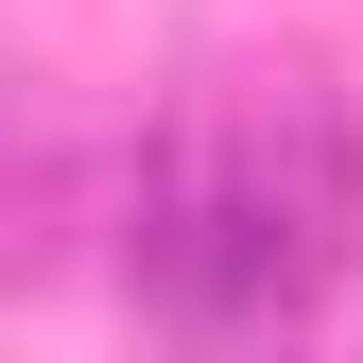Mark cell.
Instances as JSON below:
<instances>
[{"mask_svg": "<svg viewBox=\"0 0 363 363\" xmlns=\"http://www.w3.org/2000/svg\"><path fill=\"white\" fill-rule=\"evenodd\" d=\"M225 173H242V277H259V329H294L311 294L363 259V121L329 69H259L225 104Z\"/></svg>", "mask_w": 363, "mask_h": 363, "instance_id": "1", "label": "cell"}, {"mask_svg": "<svg viewBox=\"0 0 363 363\" xmlns=\"http://www.w3.org/2000/svg\"><path fill=\"white\" fill-rule=\"evenodd\" d=\"M329 363H363V346H329Z\"/></svg>", "mask_w": 363, "mask_h": 363, "instance_id": "2", "label": "cell"}]
</instances>
